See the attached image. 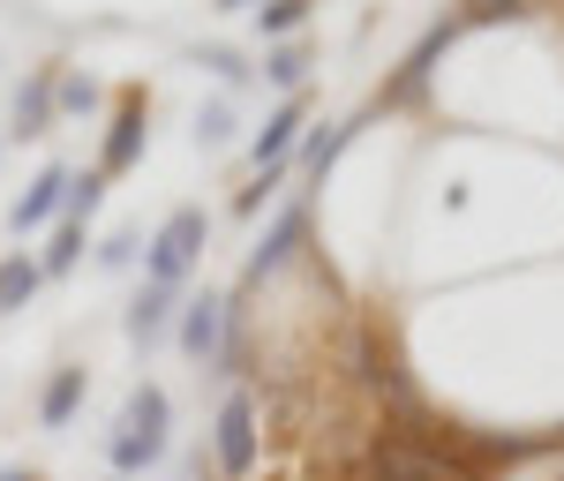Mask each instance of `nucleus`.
I'll use <instances>...</instances> for the list:
<instances>
[{"mask_svg":"<svg viewBox=\"0 0 564 481\" xmlns=\"http://www.w3.org/2000/svg\"><path fill=\"white\" fill-rule=\"evenodd\" d=\"M308 135V98H286L257 135H249V158H257V174H286V158H294V143Z\"/></svg>","mask_w":564,"mask_h":481,"instance_id":"7","label":"nucleus"},{"mask_svg":"<svg viewBox=\"0 0 564 481\" xmlns=\"http://www.w3.org/2000/svg\"><path fill=\"white\" fill-rule=\"evenodd\" d=\"M557 481H564V474H557Z\"/></svg>","mask_w":564,"mask_h":481,"instance_id":"26","label":"nucleus"},{"mask_svg":"<svg viewBox=\"0 0 564 481\" xmlns=\"http://www.w3.org/2000/svg\"><path fill=\"white\" fill-rule=\"evenodd\" d=\"M204 249H212V211L204 204H174L166 226L143 241V286H174L181 294V278L204 263Z\"/></svg>","mask_w":564,"mask_h":481,"instance_id":"2","label":"nucleus"},{"mask_svg":"<svg viewBox=\"0 0 564 481\" xmlns=\"http://www.w3.org/2000/svg\"><path fill=\"white\" fill-rule=\"evenodd\" d=\"M84 249H90V241H84V226H76V219H61V226H53V249H45V278H68V271H76V263H84Z\"/></svg>","mask_w":564,"mask_h":481,"instance_id":"14","label":"nucleus"},{"mask_svg":"<svg viewBox=\"0 0 564 481\" xmlns=\"http://www.w3.org/2000/svg\"><path fill=\"white\" fill-rule=\"evenodd\" d=\"M263 459V414H257V392H226L212 414V467L226 481H249Z\"/></svg>","mask_w":564,"mask_h":481,"instance_id":"3","label":"nucleus"},{"mask_svg":"<svg viewBox=\"0 0 564 481\" xmlns=\"http://www.w3.org/2000/svg\"><path fill=\"white\" fill-rule=\"evenodd\" d=\"M212 8H226V15H234V8H263V0H212Z\"/></svg>","mask_w":564,"mask_h":481,"instance_id":"24","label":"nucleus"},{"mask_svg":"<svg viewBox=\"0 0 564 481\" xmlns=\"http://www.w3.org/2000/svg\"><path fill=\"white\" fill-rule=\"evenodd\" d=\"M279 188H286V174H257L249 188H241V196H234V211H241V219H257V211L271 204V196H279Z\"/></svg>","mask_w":564,"mask_h":481,"instance_id":"21","label":"nucleus"},{"mask_svg":"<svg viewBox=\"0 0 564 481\" xmlns=\"http://www.w3.org/2000/svg\"><path fill=\"white\" fill-rule=\"evenodd\" d=\"M226 143H234V106H204V113H196V151H226Z\"/></svg>","mask_w":564,"mask_h":481,"instance_id":"17","label":"nucleus"},{"mask_svg":"<svg viewBox=\"0 0 564 481\" xmlns=\"http://www.w3.org/2000/svg\"><path fill=\"white\" fill-rule=\"evenodd\" d=\"M226 331H234V302L226 294H188L181 302V324H174V339H181V353L196 361V369H218V353H226Z\"/></svg>","mask_w":564,"mask_h":481,"instance_id":"5","label":"nucleus"},{"mask_svg":"<svg viewBox=\"0 0 564 481\" xmlns=\"http://www.w3.org/2000/svg\"><path fill=\"white\" fill-rule=\"evenodd\" d=\"M106 90L90 84V76H76V68H61V113H90Z\"/></svg>","mask_w":564,"mask_h":481,"instance_id":"19","label":"nucleus"},{"mask_svg":"<svg viewBox=\"0 0 564 481\" xmlns=\"http://www.w3.org/2000/svg\"><path fill=\"white\" fill-rule=\"evenodd\" d=\"M84 392H90V369L84 361H61V369L45 376V392H39V422L45 429H68L76 406H84Z\"/></svg>","mask_w":564,"mask_h":481,"instance_id":"10","label":"nucleus"},{"mask_svg":"<svg viewBox=\"0 0 564 481\" xmlns=\"http://www.w3.org/2000/svg\"><path fill=\"white\" fill-rule=\"evenodd\" d=\"M39 286H45V263L39 256H0V316H8V308H23Z\"/></svg>","mask_w":564,"mask_h":481,"instance_id":"13","label":"nucleus"},{"mask_svg":"<svg viewBox=\"0 0 564 481\" xmlns=\"http://www.w3.org/2000/svg\"><path fill=\"white\" fill-rule=\"evenodd\" d=\"M174 324H181V302H174V286H143V294L129 302V324H121V331H129L135 347H159V339H166Z\"/></svg>","mask_w":564,"mask_h":481,"instance_id":"11","label":"nucleus"},{"mask_svg":"<svg viewBox=\"0 0 564 481\" xmlns=\"http://www.w3.org/2000/svg\"><path fill=\"white\" fill-rule=\"evenodd\" d=\"M196 68H212V76H226V84H249V61L226 53V45H196Z\"/></svg>","mask_w":564,"mask_h":481,"instance_id":"20","label":"nucleus"},{"mask_svg":"<svg viewBox=\"0 0 564 481\" xmlns=\"http://www.w3.org/2000/svg\"><path fill=\"white\" fill-rule=\"evenodd\" d=\"M308 8H316V0H263V8H257V31L286 45V39H294V31L308 23Z\"/></svg>","mask_w":564,"mask_h":481,"instance_id":"15","label":"nucleus"},{"mask_svg":"<svg viewBox=\"0 0 564 481\" xmlns=\"http://www.w3.org/2000/svg\"><path fill=\"white\" fill-rule=\"evenodd\" d=\"M113 481H121V474H113Z\"/></svg>","mask_w":564,"mask_h":481,"instance_id":"25","label":"nucleus"},{"mask_svg":"<svg viewBox=\"0 0 564 481\" xmlns=\"http://www.w3.org/2000/svg\"><path fill=\"white\" fill-rule=\"evenodd\" d=\"M135 256H143V241H135V233H106V241H98V263H106V271H129Z\"/></svg>","mask_w":564,"mask_h":481,"instance_id":"22","label":"nucleus"},{"mask_svg":"<svg viewBox=\"0 0 564 481\" xmlns=\"http://www.w3.org/2000/svg\"><path fill=\"white\" fill-rule=\"evenodd\" d=\"M106 188H113V181L98 174V166H90V174H76V181H68V211H61V219L90 226V219H98V204H106Z\"/></svg>","mask_w":564,"mask_h":481,"instance_id":"16","label":"nucleus"},{"mask_svg":"<svg viewBox=\"0 0 564 481\" xmlns=\"http://www.w3.org/2000/svg\"><path fill=\"white\" fill-rule=\"evenodd\" d=\"M263 84L271 90H286V98H302V84H308V45H271V53H263Z\"/></svg>","mask_w":564,"mask_h":481,"instance_id":"12","label":"nucleus"},{"mask_svg":"<svg viewBox=\"0 0 564 481\" xmlns=\"http://www.w3.org/2000/svg\"><path fill=\"white\" fill-rule=\"evenodd\" d=\"M0 481H45V474H39V467H8Z\"/></svg>","mask_w":564,"mask_h":481,"instance_id":"23","label":"nucleus"},{"mask_svg":"<svg viewBox=\"0 0 564 481\" xmlns=\"http://www.w3.org/2000/svg\"><path fill=\"white\" fill-rule=\"evenodd\" d=\"M61 68L68 61H39L23 90H15V135H45L53 129V113H61Z\"/></svg>","mask_w":564,"mask_h":481,"instance_id":"8","label":"nucleus"},{"mask_svg":"<svg viewBox=\"0 0 564 481\" xmlns=\"http://www.w3.org/2000/svg\"><path fill=\"white\" fill-rule=\"evenodd\" d=\"M166 444H174V398L166 384H135L129 406H121V429L106 444V459H113V474H151L159 459H166Z\"/></svg>","mask_w":564,"mask_h":481,"instance_id":"1","label":"nucleus"},{"mask_svg":"<svg viewBox=\"0 0 564 481\" xmlns=\"http://www.w3.org/2000/svg\"><path fill=\"white\" fill-rule=\"evenodd\" d=\"M68 166H45L39 181H31V188H23V196H15V211H8V226H15V233H39V226H53L61 219V211H68Z\"/></svg>","mask_w":564,"mask_h":481,"instance_id":"9","label":"nucleus"},{"mask_svg":"<svg viewBox=\"0 0 564 481\" xmlns=\"http://www.w3.org/2000/svg\"><path fill=\"white\" fill-rule=\"evenodd\" d=\"M505 15H534V0H459V23H505Z\"/></svg>","mask_w":564,"mask_h":481,"instance_id":"18","label":"nucleus"},{"mask_svg":"<svg viewBox=\"0 0 564 481\" xmlns=\"http://www.w3.org/2000/svg\"><path fill=\"white\" fill-rule=\"evenodd\" d=\"M302 233H308V204H286L279 219H271V233L257 241V256H249V271H241V302L257 294L271 271H286L294 263V249H302Z\"/></svg>","mask_w":564,"mask_h":481,"instance_id":"6","label":"nucleus"},{"mask_svg":"<svg viewBox=\"0 0 564 481\" xmlns=\"http://www.w3.org/2000/svg\"><path fill=\"white\" fill-rule=\"evenodd\" d=\"M143 151H151V90L143 84H121L113 90V121H106V143H98V174L121 181L143 166Z\"/></svg>","mask_w":564,"mask_h":481,"instance_id":"4","label":"nucleus"}]
</instances>
